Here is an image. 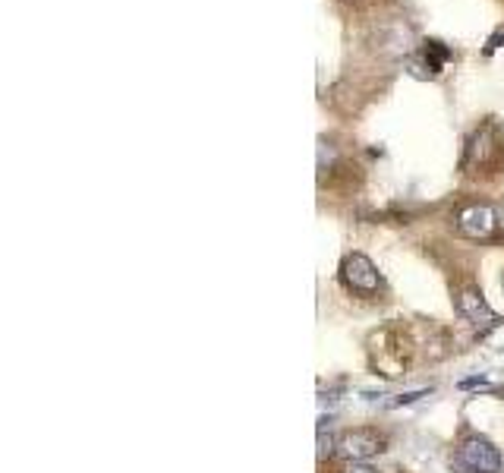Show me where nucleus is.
<instances>
[{
	"instance_id": "39448f33",
	"label": "nucleus",
	"mask_w": 504,
	"mask_h": 473,
	"mask_svg": "<svg viewBox=\"0 0 504 473\" xmlns=\"http://www.w3.org/2000/svg\"><path fill=\"white\" fill-rule=\"evenodd\" d=\"M495 225H499V215H495L492 206H467L457 215V231L463 236H469V240H486V236H492Z\"/></svg>"
},
{
	"instance_id": "6e6552de",
	"label": "nucleus",
	"mask_w": 504,
	"mask_h": 473,
	"mask_svg": "<svg viewBox=\"0 0 504 473\" xmlns=\"http://www.w3.org/2000/svg\"><path fill=\"white\" fill-rule=\"evenodd\" d=\"M344 473H379V470H375V468H369V464L362 461V464H351V468H347Z\"/></svg>"
},
{
	"instance_id": "7ed1b4c3",
	"label": "nucleus",
	"mask_w": 504,
	"mask_h": 473,
	"mask_svg": "<svg viewBox=\"0 0 504 473\" xmlns=\"http://www.w3.org/2000/svg\"><path fill=\"white\" fill-rule=\"evenodd\" d=\"M385 445L388 442H385V436H381L379 429H372V426H356V429L341 432L338 455L344 458V461H351V464H362V461H369V458L381 455Z\"/></svg>"
},
{
	"instance_id": "1a4fd4ad",
	"label": "nucleus",
	"mask_w": 504,
	"mask_h": 473,
	"mask_svg": "<svg viewBox=\"0 0 504 473\" xmlns=\"http://www.w3.org/2000/svg\"><path fill=\"white\" fill-rule=\"evenodd\" d=\"M499 225L504 227V202H501V208H499Z\"/></svg>"
},
{
	"instance_id": "9d476101",
	"label": "nucleus",
	"mask_w": 504,
	"mask_h": 473,
	"mask_svg": "<svg viewBox=\"0 0 504 473\" xmlns=\"http://www.w3.org/2000/svg\"><path fill=\"white\" fill-rule=\"evenodd\" d=\"M501 290H504V272H501Z\"/></svg>"
},
{
	"instance_id": "0eeeda50",
	"label": "nucleus",
	"mask_w": 504,
	"mask_h": 473,
	"mask_svg": "<svg viewBox=\"0 0 504 473\" xmlns=\"http://www.w3.org/2000/svg\"><path fill=\"white\" fill-rule=\"evenodd\" d=\"M420 54H422V57H426V64L435 70V76H439L441 66H445L448 60H451V51H448V47L441 45V42H426V45H422V51H420Z\"/></svg>"
},
{
	"instance_id": "20e7f679",
	"label": "nucleus",
	"mask_w": 504,
	"mask_h": 473,
	"mask_svg": "<svg viewBox=\"0 0 504 473\" xmlns=\"http://www.w3.org/2000/svg\"><path fill=\"white\" fill-rule=\"evenodd\" d=\"M341 281L353 290V294H375L381 287V275L375 262L362 253H351L341 262Z\"/></svg>"
},
{
	"instance_id": "f257e3e1",
	"label": "nucleus",
	"mask_w": 504,
	"mask_h": 473,
	"mask_svg": "<svg viewBox=\"0 0 504 473\" xmlns=\"http://www.w3.org/2000/svg\"><path fill=\"white\" fill-rule=\"evenodd\" d=\"M504 165V133L499 124H482L469 136L467 155H463V171L467 174H495Z\"/></svg>"
},
{
	"instance_id": "423d86ee",
	"label": "nucleus",
	"mask_w": 504,
	"mask_h": 473,
	"mask_svg": "<svg viewBox=\"0 0 504 473\" xmlns=\"http://www.w3.org/2000/svg\"><path fill=\"white\" fill-rule=\"evenodd\" d=\"M454 309L463 316L467 322H473V326H489V322H495V313L492 307L486 303V297H482L479 287H460L454 294Z\"/></svg>"
},
{
	"instance_id": "f03ea898",
	"label": "nucleus",
	"mask_w": 504,
	"mask_h": 473,
	"mask_svg": "<svg viewBox=\"0 0 504 473\" xmlns=\"http://www.w3.org/2000/svg\"><path fill=\"white\" fill-rule=\"evenodd\" d=\"M457 461L469 473H504V458L486 436H467L457 445Z\"/></svg>"
}]
</instances>
